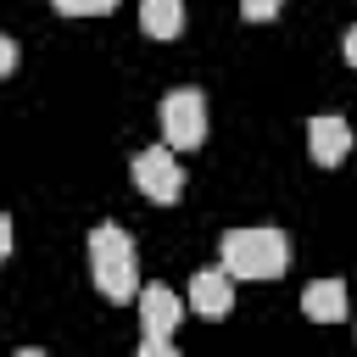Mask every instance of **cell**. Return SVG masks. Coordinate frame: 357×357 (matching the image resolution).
<instances>
[{"label": "cell", "instance_id": "2", "mask_svg": "<svg viewBox=\"0 0 357 357\" xmlns=\"http://www.w3.org/2000/svg\"><path fill=\"white\" fill-rule=\"evenodd\" d=\"M89 273H95V290L106 301H134L139 262H134V240L117 223H95L89 229Z\"/></svg>", "mask_w": 357, "mask_h": 357}, {"label": "cell", "instance_id": "9", "mask_svg": "<svg viewBox=\"0 0 357 357\" xmlns=\"http://www.w3.org/2000/svg\"><path fill=\"white\" fill-rule=\"evenodd\" d=\"M139 28L151 39H178L184 28V0H139Z\"/></svg>", "mask_w": 357, "mask_h": 357}, {"label": "cell", "instance_id": "10", "mask_svg": "<svg viewBox=\"0 0 357 357\" xmlns=\"http://www.w3.org/2000/svg\"><path fill=\"white\" fill-rule=\"evenodd\" d=\"M61 17H106V11H117V0H50Z\"/></svg>", "mask_w": 357, "mask_h": 357}, {"label": "cell", "instance_id": "11", "mask_svg": "<svg viewBox=\"0 0 357 357\" xmlns=\"http://www.w3.org/2000/svg\"><path fill=\"white\" fill-rule=\"evenodd\" d=\"M279 6L284 0H240V17L245 22H268V17H279Z\"/></svg>", "mask_w": 357, "mask_h": 357}, {"label": "cell", "instance_id": "14", "mask_svg": "<svg viewBox=\"0 0 357 357\" xmlns=\"http://www.w3.org/2000/svg\"><path fill=\"white\" fill-rule=\"evenodd\" d=\"M346 61H351V67H357V28H351V33H346Z\"/></svg>", "mask_w": 357, "mask_h": 357}, {"label": "cell", "instance_id": "13", "mask_svg": "<svg viewBox=\"0 0 357 357\" xmlns=\"http://www.w3.org/2000/svg\"><path fill=\"white\" fill-rule=\"evenodd\" d=\"M6 257H11V218L0 212V262H6Z\"/></svg>", "mask_w": 357, "mask_h": 357}, {"label": "cell", "instance_id": "8", "mask_svg": "<svg viewBox=\"0 0 357 357\" xmlns=\"http://www.w3.org/2000/svg\"><path fill=\"white\" fill-rule=\"evenodd\" d=\"M301 312H307L312 324H340V318H346V284H340V279L307 284V290H301Z\"/></svg>", "mask_w": 357, "mask_h": 357}, {"label": "cell", "instance_id": "1", "mask_svg": "<svg viewBox=\"0 0 357 357\" xmlns=\"http://www.w3.org/2000/svg\"><path fill=\"white\" fill-rule=\"evenodd\" d=\"M223 268L234 279H279L290 268L284 229H273V223H262V229H229L223 234Z\"/></svg>", "mask_w": 357, "mask_h": 357}, {"label": "cell", "instance_id": "12", "mask_svg": "<svg viewBox=\"0 0 357 357\" xmlns=\"http://www.w3.org/2000/svg\"><path fill=\"white\" fill-rule=\"evenodd\" d=\"M6 73H17V39L0 33V78H6Z\"/></svg>", "mask_w": 357, "mask_h": 357}, {"label": "cell", "instance_id": "7", "mask_svg": "<svg viewBox=\"0 0 357 357\" xmlns=\"http://www.w3.org/2000/svg\"><path fill=\"white\" fill-rule=\"evenodd\" d=\"M178 296L167 290V284H145L139 290V324H145V335H173L178 329Z\"/></svg>", "mask_w": 357, "mask_h": 357}, {"label": "cell", "instance_id": "5", "mask_svg": "<svg viewBox=\"0 0 357 357\" xmlns=\"http://www.w3.org/2000/svg\"><path fill=\"white\" fill-rule=\"evenodd\" d=\"M190 312H201V318H229L234 312V273L229 268H201L195 279H190Z\"/></svg>", "mask_w": 357, "mask_h": 357}, {"label": "cell", "instance_id": "3", "mask_svg": "<svg viewBox=\"0 0 357 357\" xmlns=\"http://www.w3.org/2000/svg\"><path fill=\"white\" fill-rule=\"evenodd\" d=\"M162 139L173 151H195L206 139V100H201V89H167L162 95Z\"/></svg>", "mask_w": 357, "mask_h": 357}, {"label": "cell", "instance_id": "6", "mask_svg": "<svg viewBox=\"0 0 357 357\" xmlns=\"http://www.w3.org/2000/svg\"><path fill=\"white\" fill-rule=\"evenodd\" d=\"M307 151H312L318 167L346 162V151H351V128H346V117H335V112L312 117V123H307Z\"/></svg>", "mask_w": 357, "mask_h": 357}, {"label": "cell", "instance_id": "4", "mask_svg": "<svg viewBox=\"0 0 357 357\" xmlns=\"http://www.w3.org/2000/svg\"><path fill=\"white\" fill-rule=\"evenodd\" d=\"M128 173H134L139 195H151L156 206H167V201H178V195H184V173H178L173 145H151V151H139Z\"/></svg>", "mask_w": 357, "mask_h": 357}]
</instances>
